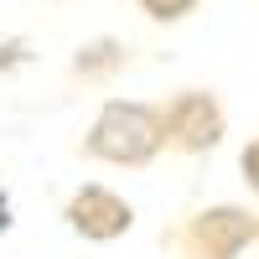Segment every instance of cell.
Returning <instances> with one entry per match:
<instances>
[{"mask_svg": "<svg viewBox=\"0 0 259 259\" xmlns=\"http://www.w3.org/2000/svg\"><path fill=\"white\" fill-rule=\"evenodd\" d=\"M135 6L150 21H166V26H171V21H187L192 11H197V0H135Z\"/></svg>", "mask_w": 259, "mask_h": 259, "instance_id": "6", "label": "cell"}, {"mask_svg": "<svg viewBox=\"0 0 259 259\" xmlns=\"http://www.w3.org/2000/svg\"><path fill=\"white\" fill-rule=\"evenodd\" d=\"M16 228V207H11V192H6V182H0V239Z\"/></svg>", "mask_w": 259, "mask_h": 259, "instance_id": "8", "label": "cell"}, {"mask_svg": "<svg viewBox=\"0 0 259 259\" xmlns=\"http://www.w3.org/2000/svg\"><path fill=\"white\" fill-rule=\"evenodd\" d=\"M259 239V218L249 207H202L197 218L182 228V254L187 259H239Z\"/></svg>", "mask_w": 259, "mask_h": 259, "instance_id": "3", "label": "cell"}, {"mask_svg": "<svg viewBox=\"0 0 259 259\" xmlns=\"http://www.w3.org/2000/svg\"><path fill=\"white\" fill-rule=\"evenodd\" d=\"M223 130H228V114H223L218 94H207V89H182L161 109V140L171 150H187V156L212 150L223 140Z\"/></svg>", "mask_w": 259, "mask_h": 259, "instance_id": "2", "label": "cell"}, {"mask_svg": "<svg viewBox=\"0 0 259 259\" xmlns=\"http://www.w3.org/2000/svg\"><path fill=\"white\" fill-rule=\"evenodd\" d=\"M83 150H89L94 161H109V166H145V161H156L166 150L161 109L145 104V99H109L94 114L89 135H83Z\"/></svg>", "mask_w": 259, "mask_h": 259, "instance_id": "1", "label": "cell"}, {"mask_svg": "<svg viewBox=\"0 0 259 259\" xmlns=\"http://www.w3.org/2000/svg\"><path fill=\"white\" fill-rule=\"evenodd\" d=\"M130 62V47L124 41H89V47H78V57H73V73H83V78H99V73H114V68H124Z\"/></svg>", "mask_w": 259, "mask_h": 259, "instance_id": "5", "label": "cell"}, {"mask_svg": "<svg viewBox=\"0 0 259 259\" xmlns=\"http://www.w3.org/2000/svg\"><path fill=\"white\" fill-rule=\"evenodd\" d=\"M62 218H68V228L78 233V239H89V244H114V239H124V233L135 228V207H130L119 192H109V187L83 182L73 197H68Z\"/></svg>", "mask_w": 259, "mask_h": 259, "instance_id": "4", "label": "cell"}, {"mask_svg": "<svg viewBox=\"0 0 259 259\" xmlns=\"http://www.w3.org/2000/svg\"><path fill=\"white\" fill-rule=\"evenodd\" d=\"M239 171H244V182H249V192L259 197V135L244 145V156H239Z\"/></svg>", "mask_w": 259, "mask_h": 259, "instance_id": "7", "label": "cell"}]
</instances>
